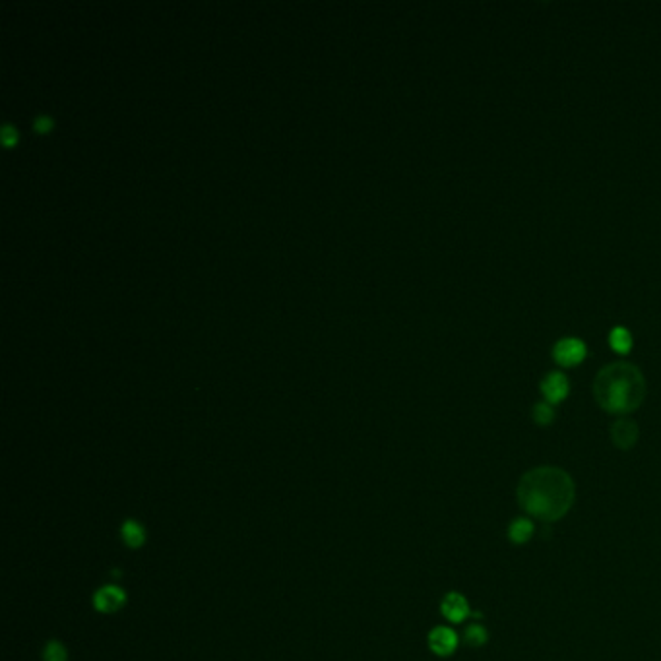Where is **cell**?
<instances>
[{
    "mask_svg": "<svg viewBox=\"0 0 661 661\" xmlns=\"http://www.w3.org/2000/svg\"><path fill=\"white\" fill-rule=\"evenodd\" d=\"M533 532H535V525L530 518H514L508 525V539L514 545H523L532 539Z\"/></svg>",
    "mask_w": 661,
    "mask_h": 661,
    "instance_id": "cell-10",
    "label": "cell"
},
{
    "mask_svg": "<svg viewBox=\"0 0 661 661\" xmlns=\"http://www.w3.org/2000/svg\"><path fill=\"white\" fill-rule=\"evenodd\" d=\"M120 535H122V541L129 545L130 549H140L144 543H146V530L144 525L136 520H124V523L120 525Z\"/></svg>",
    "mask_w": 661,
    "mask_h": 661,
    "instance_id": "cell-9",
    "label": "cell"
},
{
    "mask_svg": "<svg viewBox=\"0 0 661 661\" xmlns=\"http://www.w3.org/2000/svg\"><path fill=\"white\" fill-rule=\"evenodd\" d=\"M50 127V119L49 117H45V115H41L35 119V129L37 130H47Z\"/></svg>",
    "mask_w": 661,
    "mask_h": 661,
    "instance_id": "cell-15",
    "label": "cell"
},
{
    "mask_svg": "<svg viewBox=\"0 0 661 661\" xmlns=\"http://www.w3.org/2000/svg\"><path fill=\"white\" fill-rule=\"evenodd\" d=\"M2 138H4L6 144H10L12 140L16 138V132H12L10 127H4V130H2Z\"/></svg>",
    "mask_w": 661,
    "mask_h": 661,
    "instance_id": "cell-16",
    "label": "cell"
},
{
    "mask_svg": "<svg viewBox=\"0 0 661 661\" xmlns=\"http://www.w3.org/2000/svg\"><path fill=\"white\" fill-rule=\"evenodd\" d=\"M555 419V409L553 405L549 404V402H539V404H535L533 407V421L537 425H551Z\"/></svg>",
    "mask_w": 661,
    "mask_h": 661,
    "instance_id": "cell-14",
    "label": "cell"
},
{
    "mask_svg": "<svg viewBox=\"0 0 661 661\" xmlns=\"http://www.w3.org/2000/svg\"><path fill=\"white\" fill-rule=\"evenodd\" d=\"M487 640H489V632H487V629L481 626V624L474 622V624H469V626L465 629L464 642L467 644V646H472V648H481V646L487 644Z\"/></svg>",
    "mask_w": 661,
    "mask_h": 661,
    "instance_id": "cell-11",
    "label": "cell"
},
{
    "mask_svg": "<svg viewBox=\"0 0 661 661\" xmlns=\"http://www.w3.org/2000/svg\"><path fill=\"white\" fill-rule=\"evenodd\" d=\"M555 359L564 366L578 365L586 357V346L576 337H564L555 346Z\"/></svg>",
    "mask_w": 661,
    "mask_h": 661,
    "instance_id": "cell-5",
    "label": "cell"
},
{
    "mask_svg": "<svg viewBox=\"0 0 661 661\" xmlns=\"http://www.w3.org/2000/svg\"><path fill=\"white\" fill-rule=\"evenodd\" d=\"M440 613L445 615V619L458 624V622H464L469 617V603L465 599L464 593L448 592L443 597V603H440Z\"/></svg>",
    "mask_w": 661,
    "mask_h": 661,
    "instance_id": "cell-7",
    "label": "cell"
},
{
    "mask_svg": "<svg viewBox=\"0 0 661 661\" xmlns=\"http://www.w3.org/2000/svg\"><path fill=\"white\" fill-rule=\"evenodd\" d=\"M458 634L450 626H434L429 632V648L438 658H450L458 650Z\"/></svg>",
    "mask_w": 661,
    "mask_h": 661,
    "instance_id": "cell-3",
    "label": "cell"
},
{
    "mask_svg": "<svg viewBox=\"0 0 661 661\" xmlns=\"http://www.w3.org/2000/svg\"><path fill=\"white\" fill-rule=\"evenodd\" d=\"M43 661H68V651L59 640H49L43 648Z\"/></svg>",
    "mask_w": 661,
    "mask_h": 661,
    "instance_id": "cell-13",
    "label": "cell"
},
{
    "mask_svg": "<svg viewBox=\"0 0 661 661\" xmlns=\"http://www.w3.org/2000/svg\"><path fill=\"white\" fill-rule=\"evenodd\" d=\"M638 425L634 423L629 417H621L617 419L611 427V438L613 445L621 450H631L632 446L638 443Z\"/></svg>",
    "mask_w": 661,
    "mask_h": 661,
    "instance_id": "cell-6",
    "label": "cell"
},
{
    "mask_svg": "<svg viewBox=\"0 0 661 661\" xmlns=\"http://www.w3.org/2000/svg\"><path fill=\"white\" fill-rule=\"evenodd\" d=\"M516 499L525 514L541 522H559L570 512L576 499L572 477L561 467L539 465L525 472L516 489Z\"/></svg>",
    "mask_w": 661,
    "mask_h": 661,
    "instance_id": "cell-1",
    "label": "cell"
},
{
    "mask_svg": "<svg viewBox=\"0 0 661 661\" xmlns=\"http://www.w3.org/2000/svg\"><path fill=\"white\" fill-rule=\"evenodd\" d=\"M609 342H611V347L615 351H619V353H629L632 347V336L629 330H624V328H615L611 332V336H609Z\"/></svg>",
    "mask_w": 661,
    "mask_h": 661,
    "instance_id": "cell-12",
    "label": "cell"
},
{
    "mask_svg": "<svg viewBox=\"0 0 661 661\" xmlns=\"http://www.w3.org/2000/svg\"><path fill=\"white\" fill-rule=\"evenodd\" d=\"M593 394L607 413L626 415L638 409L646 395V380L634 365L613 363L595 378Z\"/></svg>",
    "mask_w": 661,
    "mask_h": 661,
    "instance_id": "cell-2",
    "label": "cell"
},
{
    "mask_svg": "<svg viewBox=\"0 0 661 661\" xmlns=\"http://www.w3.org/2000/svg\"><path fill=\"white\" fill-rule=\"evenodd\" d=\"M541 392L545 395V402L549 404H559L568 395V378L563 373H549L543 378Z\"/></svg>",
    "mask_w": 661,
    "mask_h": 661,
    "instance_id": "cell-8",
    "label": "cell"
},
{
    "mask_svg": "<svg viewBox=\"0 0 661 661\" xmlns=\"http://www.w3.org/2000/svg\"><path fill=\"white\" fill-rule=\"evenodd\" d=\"M127 603V593L119 586H103L97 592L93 593V605L99 613H117L124 607Z\"/></svg>",
    "mask_w": 661,
    "mask_h": 661,
    "instance_id": "cell-4",
    "label": "cell"
}]
</instances>
